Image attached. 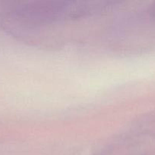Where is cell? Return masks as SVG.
Wrapping results in <instances>:
<instances>
[]
</instances>
